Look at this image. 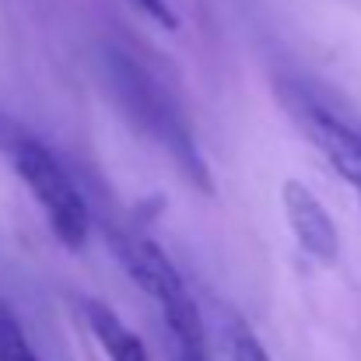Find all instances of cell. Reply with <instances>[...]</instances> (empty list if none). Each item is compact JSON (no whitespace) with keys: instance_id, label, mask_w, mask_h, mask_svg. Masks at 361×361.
Wrapping results in <instances>:
<instances>
[{"instance_id":"6da1fadb","label":"cell","mask_w":361,"mask_h":361,"mask_svg":"<svg viewBox=\"0 0 361 361\" xmlns=\"http://www.w3.org/2000/svg\"><path fill=\"white\" fill-rule=\"evenodd\" d=\"M106 67H109V81L116 88V99H120L123 113L137 123L154 144H161L169 151V158L183 169V176L197 190H207L211 193L214 190L211 169L204 161V151L197 144L193 126L186 120L183 106L172 99V92L151 71H144V63H137L126 53L109 49Z\"/></svg>"},{"instance_id":"7a4b0ae2","label":"cell","mask_w":361,"mask_h":361,"mask_svg":"<svg viewBox=\"0 0 361 361\" xmlns=\"http://www.w3.org/2000/svg\"><path fill=\"white\" fill-rule=\"evenodd\" d=\"M113 245L123 256V267L133 277V284L144 295H151L154 305L161 309V319H165L172 341L179 348H190V351H207L200 309H197L183 274L158 249V242H151L147 235H137V232H120V235H113Z\"/></svg>"},{"instance_id":"3957f363","label":"cell","mask_w":361,"mask_h":361,"mask_svg":"<svg viewBox=\"0 0 361 361\" xmlns=\"http://www.w3.org/2000/svg\"><path fill=\"white\" fill-rule=\"evenodd\" d=\"M7 151H11V161H14L18 176L25 179V186L42 204L56 242H63L67 249H81L92 232V214H88V204H85L81 190L74 186L71 172L60 165V158L42 140L25 137V133L11 137Z\"/></svg>"},{"instance_id":"277c9868","label":"cell","mask_w":361,"mask_h":361,"mask_svg":"<svg viewBox=\"0 0 361 361\" xmlns=\"http://www.w3.org/2000/svg\"><path fill=\"white\" fill-rule=\"evenodd\" d=\"M281 99H284V109L302 126V133L334 165V172L341 179H348L355 186V193L361 197V126H355L351 120H344L337 113H330L312 95H305V92L291 88V85H281Z\"/></svg>"},{"instance_id":"5b68a950","label":"cell","mask_w":361,"mask_h":361,"mask_svg":"<svg viewBox=\"0 0 361 361\" xmlns=\"http://www.w3.org/2000/svg\"><path fill=\"white\" fill-rule=\"evenodd\" d=\"M281 200H284V214H288V225H291L298 245L312 259L334 263L341 256V232H337L330 211L323 207V200L305 183H298V179H288L284 183Z\"/></svg>"},{"instance_id":"8992f818","label":"cell","mask_w":361,"mask_h":361,"mask_svg":"<svg viewBox=\"0 0 361 361\" xmlns=\"http://www.w3.org/2000/svg\"><path fill=\"white\" fill-rule=\"evenodd\" d=\"M81 316H85V326L95 334V341L102 344V351H106L109 361H151L147 348L140 344V337L123 323L106 302L81 298Z\"/></svg>"},{"instance_id":"52a82bcc","label":"cell","mask_w":361,"mask_h":361,"mask_svg":"<svg viewBox=\"0 0 361 361\" xmlns=\"http://www.w3.org/2000/svg\"><path fill=\"white\" fill-rule=\"evenodd\" d=\"M0 361H39V355L32 351L25 330L18 326V319L7 305H0Z\"/></svg>"},{"instance_id":"ba28073f","label":"cell","mask_w":361,"mask_h":361,"mask_svg":"<svg viewBox=\"0 0 361 361\" xmlns=\"http://www.w3.org/2000/svg\"><path fill=\"white\" fill-rule=\"evenodd\" d=\"M232 361H270L267 348L245 330V326H235V337H232Z\"/></svg>"},{"instance_id":"9c48e42d","label":"cell","mask_w":361,"mask_h":361,"mask_svg":"<svg viewBox=\"0 0 361 361\" xmlns=\"http://www.w3.org/2000/svg\"><path fill=\"white\" fill-rule=\"evenodd\" d=\"M137 11H144L151 21H158L161 28H176L179 25V18H176V11L169 7V0H130Z\"/></svg>"},{"instance_id":"30bf717a","label":"cell","mask_w":361,"mask_h":361,"mask_svg":"<svg viewBox=\"0 0 361 361\" xmlns=\"http://www.w3.org/2000/svg\"><path fill=\"white\" fill-rule=\"evenodd\" d=\"M172 361H211V355H207V351H190V348H179V344H176Z\"/></svg>"}]
</instances>
